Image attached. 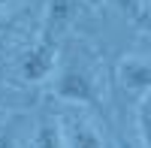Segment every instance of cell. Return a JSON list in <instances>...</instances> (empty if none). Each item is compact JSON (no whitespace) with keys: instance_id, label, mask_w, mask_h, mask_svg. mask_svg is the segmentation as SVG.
<instances>
[{"instance_id":"8fae6325","label":"cell","mask_w":151,"mask_h":148,"mask_svg":"<svg viewBox=\"0 0 151 148\" xmlns=\"http://www.w3.org/2000/svg\"><path fill=\"white\" fill-rule=\"evenodd\" d=\"M6 24H9V21H6L3 15H0V33H3V30H6Z\"/></svg>"},{"instance_id":"30bf717a","label":"cell","mask_w":151,"mask_h":148,"mask_svg":"<svg viewBox=\"0 0 151 148\" xmlns=\"http://www.w3.org/2000/svg\"><path fill=\"white\" fill-rule=\"evenodd\" d=\"M82 3H85V6H100L103 0H82Z\"/></svg>"},{"instance_id":"3957f363","label":"cell","mask_w":151,"mask_h":148,"mask_svg":"<svg viewBox=\"0 0 151 148\" xmlns=\"http://www.w3.org/2000/svg\"><path fill=\"white\" fill-rule=\"evenodd\" d=\"M79 9H85L82 0H48L45 3V15H42V27H40V40L58 42L60 33L76 21Z\"/></svg>"},{"instance_id":"52a82bcc","label":"cell","mask_w":151,"mask_h":148,"mask_svg":"<svg viewBox=\"0 0 151 148\" xmlns=\"http://www.w3.org/2000/svg\"><path fill=\"white\" fill-rule=\"evenodd\" d=\"M136 124H139L142 145H145V148H151V91L139 100V109H136Z\"/></svg>"},{"instance_id":"8992f818","label":"cell","mask_w":151,"mask_h":148,"mask_svg":"<svg viewBox=\"0 0 151 148\" xmlns=\"http://www.w3.org/2000/svg\"><path fill=\"white\" fill-rule=\"evenodd\" d=\"M33 148H64V139H60L58 124H52V121H42V124L36 127Z\"/></svg>"},{"instance_id":"7c38bea8","label":"cell","mask_w":151,"mask_h":148,"mask_svg":"<svg viewBox=\"0 0 151 148\" xmlns=\"http://www.w3.org/2000/svg\"><path fill=\"white\" fill-rule=\"evenodd\" d=\"M9 3H15V0H0V6H9Z\"/></svg>"},{"instance_id":"6da1fadb","label":"cell","mask_w":151,"mask_h":148,"mask_svg":"<svg viewBox=\"0 0 151 148\" xmlns=\"http://www.w3.org/2000/svg\"><path fill=\"white\" fill-rule=\"evenodd\" d=\"M55 94H58V100H64V103L97 106V85L91 79V73L85 67H79V64L60 70V76L55 82Z\"/></svg>"},{"instance_id":"5b68a950","label":"cell","mask_w":151,"mask_h":148,"mask_svg":"<svg viewBox=\"0 0 151 148\" xmlns=\"http://www.w3.org/2000/svg\"><path fill=\"white\" fill-rule=\"evenodd\" d=\"M118 82L127 94H148L151 91V60L124 57L118 64Z\"/></svg>"},{"instance_id":"7a4b0ae2","label":"cell","mask_w":151,"mask_h":148,"mask_svg":"<svg viewBox=\"0 0 151 148\" xmlns=\"http://www.w3.org/2000/svg\"><path fill=\"white\" fill-rule=\"evenodd\" d=\"M58 64V42H48V40H36L21 57V79L24 82H45L48 76L55 73Z\"/></svg>"},{"instance_id":"277c9868","label":"cell","mask_w":151,"mask_h":148,"mask_svg":"<svg viewBox=\"0 0 151 148\" xmlns=\"http://www.w3.org/2000/svg\"><path fill=\"white\" fill-rule=\"evenodd\" d=\"M58 130H60V139H64V148H103V139L97 136V130L82 115L64 112L58 118Z\"/></svg>"},{"instance_id":"9c48e42d","label":"cell","mask_w":151,"mask_h":148,"mask_svg":"<svg viewBox=\"0 0 151 148\" xmlns=\"http://www.w3.org/2000/svg\"><path fill=\"white\" fill-rule=\"evenodd\" d=\"M0 148H18L15 133H12V130H3V133H0Z\"/></svg>"},{"instance_id":"ba28073f","label":"cell","mask_w":151,"mask_h":148,"mask_svg":"<svg viewBox=\"0 0 151 148\" xmlns=\"http://www.w3.org/2000/svg\"><path fill=\"white\" fill-rule=\"evenodd\" d=\"M109 6H115L118 12H124L127 18H133V21H142L145 18V3L142 0H106Z\"/></svg>"}]
</instances>
